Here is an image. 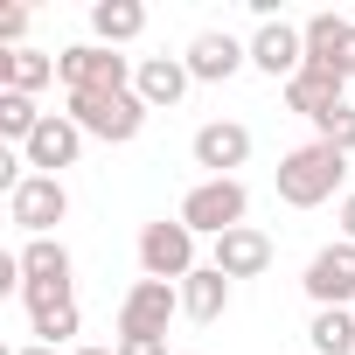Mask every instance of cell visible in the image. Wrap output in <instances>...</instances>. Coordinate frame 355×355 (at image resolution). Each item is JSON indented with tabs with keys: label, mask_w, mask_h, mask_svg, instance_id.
Instances as JSON below:
<instances>
[{
	"label": "cell",
	"mask_w": 355,
	"mask_h": 355,
	"mask_svg": "<svg viewBox=\"0 0 355 355\" xmlns=\"http://www.w3.org/2000/svg\"><path fill=\"white\" fill-rule=\"evenodd\" d=\"M119 355H167V334H119Z\"/></svg>",
	"instance_id": "obj_25"
},
{
	"label": "cell",
	"mask_w": 355,
	"mask_h": 355,
	"mask_svg": "<svg viewBox=\"0 0 355 355\" xmlns=\"http://www.w3.org/2000/svg\"><path fill=\"white\" fill-rule=\"evenodd\" d=\"M341 77H355V21H348V42H341V63H334Z\"/></svg>",
	"instance_id": "obj_27"
},
{
	"label": "cell",
	"mask_w": 355,
	"mask_h": 355,
	"mask_svg": "<svg viewBox=\"0 0 355 355\" xmlns=\"http://www.w3.org/2000/svg\"><path fill=\"white\" fill-rule=\"evenodd\" d=\"M209 265H216L223 279H258V272H272V237H265L258 223H237L230 237H216Z\"/></svg>",
	"instance_id": "obj_14"
},
{
	"label": "cell",
	"mask_w": 355,
	"mask_h": 355,
	"mask_svg": "<svg viewBox=\"0 0 355 355\" xmlns=\"http://www.w3.org/2000/svg\"><path fill=\"white\" fill-rule=\"evenodd\" d=\"M251 63H258L272 84H293V77L306 70V35L272 15V21H258V35H251Z\"/></svg>",
	"instance_id": "obj_9"
},
{
	"label": "cell",
	"mask_w": 355,
	"mask_h": 355,
	"mask_svg": "<svg viewBox=\"0 0 355 355\" xmlns=\"http://www.w3.org/2000/svg\"><path fill=\"white\" fill-rule=\"evenodd\" d=\"M91 35H98L105 49L139 42V35H146V8H139V0H98V8H91Z\"/></svg>",
	"instance_id": "obj_19"
},
{
	"label": "cell",
	"mask_w": 355,
	"mask_h": 355,
	"mask_svg": "<svg viewBox=\"0 0 355 355\" xmlns=\"http://www.w3.org/2000/svg\"><path fill=\"white\" fill-rule=\"evenodd\" d=\"M341 182H348V153H334L327 139H306V146H293V153L279 160V202H293V209L334 202Z\"/></svg>",
	"instance_id": "obj_1"
},
{
	"label": "cell",
	"mask_w": 355,
	"mask_h": 355,
	"mask_svg": "<svg viewBox=\"0 0 355 355\" xmlns=\"http://www.w3.org/2000/svg\"><path fill=\"white\" fill-rule=\"evenodd\" d=\"M63 216H70V189L56 182V174H28V182L8 196V223L28 230V237H49Z\"/></svg>",
	"instance_id": "obj_6"
},
{
	"label": "cell",
	"mask_w": 355,
	"mask_h": 355,
	"mask_svg": "<svg viewBox=\"0 0 355 355\" xmlns=\"http://www.w3.org/2000/svg\"><path fill=\"white\" fill-rule=\"evenodd\" d=\"M174 313H182V286H167V279H139V286L119 300V334H167Z\"/></svg>",
	"instance_id": "obj_8"
},
{
	"label": "cell",
	"mask_w": 355,
	"mask_h": 355,
	"mask_svg": "<svg viewBox=\"0 0 355 355\" xmlns=\"http://www.w3.org/2000/svg\"><path fill=\"white\" fill-rule=\"evenodd\" d=\"M77 355H119V348H77Z\"/></svg>",
	"instance_id": "obj_30"
},
{
	"label": "cell",
	"mask_w": 355,
	"mask_h": 355,
	"mask_svg": "<svg viewBox=\"0 0 355 355\" xmlns=\"http://www.w3.org/2000/svg\"><path fill=\"white\" fill-rule=\"evenodd\" d=\"M189 63L182 56H139V70H132V91H139V105L146 112H174V105H182L189 98Z\"/></svg>",
	"instance_id": "obj_13"
},
{
	"label": "cell",
	"mask_w": 355,
	"mask_h": 355,
	"mask_svg": "<svg viewBox=\"0 0 355 355\" xmlns=\"http://www.w3.org/2000/svg\"><path fill=\"white\" fill-rule=\"evenodd\" d=\"M300 35H306V63L334 70V63H341V42H348V21L320 8V15H306V21H300Z\"/></svg>",
	"instance_id": "obj_22"
},
{
	"label": "cell",
	"mask_w": 355,
	"mask_h": 355,
	"mask_svg": "<svg viewBox=\"0 0 355 355\" xmlns=\"http://www.w3.org/2000/svg\"><path fill=\"white\" fill-rule=\"evenodd\" d=\"M313 355H355V306H313Z\"/></svg>",
	"instance_id": "obj_21"
},
{
	"label": "cell",
	"mask_w": 355,
	"mask_h": 355,
	"mask_svg": "<svg viewBox=\"0 0 355 355\" xmlns=\"http://www.w3.org/2000/svg\"><path fill=\"white\" fill-rule=\"evenodd\" d=\"M182 313H189V320H202V327H209V320H223V313H230V279H223L216 265L189 272V279H182Z\"/></svg>",
	"instance_id": "obj_18"
},
{
	"label": "cell",
	"mask_w": 355,
	"mask_h": 355,
	"mask_svg": "<svg viewBox=\"0 0 355 355\" xmlns=\"http://www.w3.org/2000/svg\"><path fill=\"white\" fill-rule=\"evenodd\" d=\"M286 105H293L300 119H313V125H320L334 105H348V77H341V70H320V63H306V70L286 84Z\"/></svg>",
	"instance_id": "obj_15"
},
{
	"label": "cell",
	"mask_w": 355,
	"mask_h": 355,
	"mask_svg": "<svg viewBox=\"0 0 355 355\" xmlns=\"http://www.w3.org/2000/svg\"><path fill=\"white\" fill-rule=\"evenodd\" d=\"M139 272H146V279H167V286H182L189 272H202V265H196V230H189L182 216H174V223H167V216L146 223V230H139Z\"/></svg>",
	"instance_id": "obj_5"
},
{
	"label": "cell",
	"mask_w": 355,
	"mask_h": 355,
	"mask_svg": "<svg viewBox=\"0 0 355 355\" xmlns=\"http://www.w3.org/2000/svg\"><path fill=\"white\" fill-rule=\"evenodd\" d=\"M15 355H56V348H49V341H28V348H15Z\"/></svg>",
	"instance_id": "obj_29"
},
{
	"label": "cell",
	"mask_w": 355,
	"mask_h": 355,
	"mask_svg": "<svg viewBox=\"0 0 355 355\" xmlns=\"http://www.w3.org/2000/svg\"><path fill=\"white\" fill-rule=\"evenodd\" d=\"M341 244H355V196H341Z\"/></svg>",
	"instance_id": "obj_28"
},
{
	"label": "cell",
	"mask_w": 355,
	"mask_h": 355,
	"mask_svg": "<svg viewBox=\"0 0 355 355\" xmlns=\"http://www.w3.org/2000/svg\"><path fill=\"white\" fill-rule=\"evenodd\" d=\"M42 119H49V112H42V105H35L28 91H0V132H8L15 146H28Z\"/></svg>",
	"instance_id": "obj_23"
},
{
	"label": "cell",
	"mask_w": 355,
	"mask_h": 355,
	"mask_svg": "<svg viewBox=\"0 0 355 355\" xmlns=\"http://www.w3.org/2000/svg\"><path fill=\"white\" fill-rule=\"evenodd\" d=\"M132 56H119V49H105V42H70L63 56H56V77H63V91L77 98H112V91H132Z\"/></svg>",
	"instance_id": "obj_2"
},
{
	"label": "cell",
	"mask_w": 355,
	"mask_h": 355,
	"mask_svg": "<svg viewBox=\"0 0 355 355\" xmlns=\"http://www.w3.org/2000/svg\"><path fill=\"white\" fill-rule=\"evenodd\" d=\"M21 35H28V8H0V42L21 49Z\"/></svg>",
	"instance_id": "obj_26"
},
{
	"label": "cell",
	"mask_w": 355,
	"mask_h": 355,
	"mask_svg": "<svg viewBox=\"0 0 355 355\" xmlns=\"http://www.w3.org/2000/svg\"><path fill=\"white\" fill-rule=\"evenodd\" d=\"M63 112L84 125V139H105V146H125V139H139V125H146V105H139V91H112V98H63Z\"/></svg>",
	"instance_id": "obj_3"
},
{
	"label": "cell",
	"mask_w": 355,
	"mask_h": 355,
	"mask_svg": "<svg viewBox=\"0 0 355 355\" xmlns=\"http://www.w3.org/2000/svg\"><path fill=\"white\" fill-rule=\"evenodd\" d=\"M244 216H251V189L244 182H196L182 196V223L196 237H230Z\"/></svg>",
	"instance_id": "obj_4"
},
{
	"label": "cell",
	"mask_w": 355,
	"mask_h": 355,
	"mask_svg": "<svg viewBox=\"0 0 355 355\" xmlns=\"http://www.w3.org/2000/svg\"><path fill=\"white\" fill-rule=\"evenodd\" d=\"M56 77V56H42V49H0V91H42Z\"/></svg>",
	"instance_id": "obj_20"
},
{
	"label": "cell",
	"mask_w": 355,
	"mask_h": 355,
	"mask_svg": "<svg viewBox=\"0 0 355 355\" xmlns=\"http://www.w3.org/2000/svg\"><path fill=\"white\" fill-rule=\"evenodd\" d=\"M306 300L313 306H355V244H327L306 258Z\"/></svg>",
	"instance_id": "obj_11"
},
{
	"label": "cell",
	"mask_w": 355,
	"mask_h": 355,
	"mask_svg": "<svg viewBox=\"0 0 355 355\" xmlns=\"http://www.w3.org/2000/svg\"><path fill=\"white\" fill-rule=\"evenodd\" d=\"M21 300H28V327H35V341H49V348H63V341L84 327L70 293H21Z\"/></svg>",
	"instance_id": "obj_17"
},
{
	"label": "cell",
	"mask_w": 355,
	"mask_h": 355,
	"mask_svg": "<svg viewBox=\"0 0 355 355\" xmlns=\"http://www.w3.org/2000/svg\"><path fill=\"white\" fill-rule=\"evenodd\" d=\"M313 139H327L334 153H355V105H334V112L313 125Z\"/></svg>",
	"instance_id": "obj_24"
},
{
	"label": "cell",
	"mask_w": 355,
	"mask_h": 355,
	"mask_svg": "<svg viewBox=\"0 0 355 355\" xmlns=\"http://www.w3.org/2000/svg\"><path fill=\"white\" fill-rule=\"evenodd\" d=\"M15 258L28 272V293H70V251H63V237H28Z\"/></svg>",
	"instance_id": "obj_16"
},
{
	"label": "cell",
	"mask_w": 355,
	"mask_h": 355,
	"mask_svg": "<svg viewBox=\"0 0 355 355\" xmlns=\"http://www.w3.org/2000/svg\"><path fill=\"white\" fill-rule=\"evenodd\" d=\"M77 153H84V125H77L70 112H49V119L35 125V139L21 146L28 174H63V167H77Z\"/></svg>",
	"instance_id": "obj_10"
},
{
	"label": "cell",
	"mask_w": 355,
	"mask_h": 355,
	"mask_svg": "<svg viewBox=\"0 0 355 355\" xmlns=\"http://www.w3.org/2000/svg\"><path fill=\"white\" fill-rule=\"evenodd\" d=\"M196 167H209V182H237V167L251 160V125H237V119H209L202 132H196Z\"/></svg>",
	"instance_id": "obj_7"
},
{
	"label": "cell",
	"mask_w": 355,
	"mask_h": 355,
	"mask_svg": "<svg viewBox=\"0 0 355 355\" xmlns=\"http://www.w3.org/2000/svg\"><path fill=\"white\" fill-rule=\"evenodd\" d=\"M182 63H189V77H196V84H230V77L251 63V42H237L230 28H202V35L189 42V56H182Z\"/></svg>",
	"instance_id": "obj_12"
}]
</instances>
